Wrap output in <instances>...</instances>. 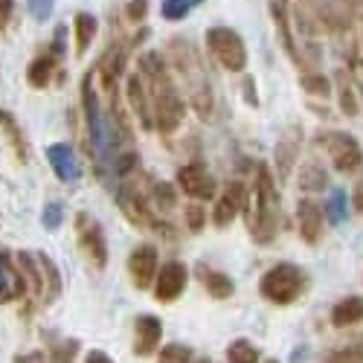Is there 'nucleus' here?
Returning a JSON list of instances; mask_svg holds the SVG:
<instances>
[{
	"instance_id": "0eeeda50",
	"label": "nucleus",
	"mask_w": 363,
	"mask_h": 363,
	"mask_svg": "<svg viewBox=\"0 0 363 363\" xmlns=\"http://www.w3.org/2000/svg\"><path fill=\"white\" fill-rule=\"evenodd\" d=\"M76 233H79V247L82 253L94 262V267H105L108 264V241H105V233L99 227V221L87 213H79L76 216Z\"/></svg>"
},
{
	"instance_id": "f03ea898",
	"label": "nucleus",
	"mask_w": 363,
	"mask_h": 363,
	"mask_svg": "<svg viewBox=\"0 0 363 363\" xmlns=\"http://www.w3.org/2000/svg\"><path fill=\"white\" fill-rule=\"evenodd\" d=\"M140 79L145 82L148 99H151V116H155V128L160 134L177 131V125L184 123V99H180L177 87L172 84L169 67L157 52H143L140 55Z\"/></svg>"
},
{
	"instance_id": "423d86ee",
	"label": "nucleus",
	"mask_w": 363,
	"mask_h": 363,
	"mask_svg": "<svg viewBox=\"0 0 363 363\" xmlns=\"http://www.w3.org/2000/svg\"><path fill=\"white\" fill-rule=\"evenodd\" d=\"M323 145H325V155L331 157V166L337 172L349 174V172H357L363 166V148L352 134H343V131L325 134Z\"/></svg>"
},
{
	"instance_id": "79ce46f5",
	"label": "nucleus",
	"mask_w": 363,
	"mask_h": 363,
	"mask_svg": "<svg viewBox=\"0 0 363 363\" xmlns=\"http://www.w3.org/2000/svg\"><path fill=\"white\" fill-rule=\"evenodd\" d=\"M84 363H113V360H111L105 352L94 349V352H87V354H84Z\"/></svg>"
},
{
	"instance_id": "37998d69",
	"label": "nucleus",
	"mask_w": 363,
	"mask_h": 363,
	"mask_svg": "<svg viewBox=\"0 0 363 363\" xmlns=\"http://www.w3.org/2000/svg\"><path fill=\"white\" fill-rule=\"evenodd\" d=\"M15 363H47V357H44V352H29V354L15 357Z\"/></svg>"
},
{
	"instance_id": "ddd939ff",
	"label": "nucleus",
	"mask_w": 363,
	"mask_h": 363,
	"mask_svg": "<svg viewBox=\"0 0 363 363\" xmlns=\"http://www.w3.org/2000/svg\"><path fill=\"white\" fill-rule=\"evenodd\" d=\"M160 340H163V323L151 314H140L134 320V352L140 357H148V354H155Z\"/></svg>"
},
{
	"instance_id": "c85d7f7f",
	"label": "nucleus",
	"mask_w": 363,
	"mask_h": 363,
	"mask_svg": "<svg viewBox=\"0 0 363 363\" xmlns=\"http://www.w3.org/2000/svg\"><path fill=\"white\" fill-rule=\"evenodd\" d=\"M299 186L306 192H314V189H323L325 186V172L317 166V163H308L302 169V177H299Z\"/></svg>"
},
{
	"instance_id": "4c0bfd02",
	"label": "nucleus",
	"mask_w": 363,
	"mask_h": 363,
	"mask_svg": "<svg viewBox=\"0 0 363 363\" xmlns=\"http://www.w3.org/2000/svg\"><path fill=\"white\" fill-rule=\"evenodd\" d=\"M125 15H128L131 23H140L148 15V0H131V4L125 6Z\"/></svg>"
},
{
	"instance_id": "c9c22d12",
	"label": "nucleus",
	"mask_w": 363,
	"mask_h": 363,
	"mask_svg": "<svg viewBox=\"0 0 363 363\" xmlns=\"http://www.w3.org/2000/svg\"><path fill=\"white\" fill-rule=\"evenodd\" d=\"M340 108L346 116H357V99H354V90L349 82H340Z\"/></svg>"
},
{
	"instance_id": "39448f33",
	"label": "nucleus",
	"mask_w": 363,
	"mask_h": 363,
	"mask_svg": "<svg viewBox=\"0 0 363 363\" xmlns=\"http://www.w3.org/2000/svg\"><path fill=\"white\" fill-rule=\"evenodd\" d=\"M206 50L230 73H241L247 67V44L230 26H209L206 29Z\"/></svg>"
},
{
	"instance_id": "7ed1b4c3",
	"label": "nucleus",
	"mask_w": 363,
	"mask_h": 363,
	"mask_svg": "<svg viewBox=\"0 0 363 363\" xmlns=\"http://www.w3.org/2000/svg\"><path fill=\"white\" fill-rule=\"evenodd\" d=\"M245 206H247V227H250V235L259 241V245H267L274 241L277 230H279V195H277V186L270 180V172L267 166H259L256 172V186L250 192V201L245 198Z\"/></svg>"
},
{
	"instance_id": "c756f323",
	"label": "nucleus",
	"mask_w": 363,
	"mask_h": 363,
	"mask_svg": "<svg viewBox=\"0 0 363 363\" xmlns=\"http://www.w3.org/2000/svg\"><path fill=\"white\" fill-rule=\"evenodd\" d=\"M189 12H192L189 0H163V4H160V15L166 21H184Z\"/></svg>"
},
{
	"instance_id": "4be33fe9",
	"label": "nucleus",
	"mask_w": 363,
	"mask_h": 363,
	"mask_svg": "<svg viewBox=\"0 0 363 363\" xmlns=\"http://www.w3.org/2000/svg\"><path fill=\"white\" fill-rule=\"evenodd\" d=\"M0 128H4V134L9 137V143H12V148H15L18 160L26 163V160H29V145H26L23 131H21V125L15 123V116H12L9 111H0Z\"/></svg>"
},
{
	"instance_id": "e433bc0d",
	"label": "nucleus",
	"mask_w": 363,
	"mask_h": 363,
	"mask_svg": "<svg viewBox=\"0 0 363 363\" xmlns=\"http://www.w3.org/2000/svg\"><path fill=\"white\" fill-rule=\"evenodd\" d=\"M291 155L296 157V145L291 148V143H282V145H279V151H277V166H279V172H282V174H288V172H291Z\"/></svg>"
},
{
	"instance_id": "9b49d317",
	"label": "nucleus",
	"mask_w": 363,
	"mask_h": 363,
	"mask_svg": "<svg viewBox=\"0 0 363 363\" xmlns=\"http://www.w3.org/2000/svg\"><path fill=\"white\" fill-rule=\"evenodd\" d=\"M296 224H299V235L306 245H317L325 233V213L317 206V201L302 198L296 203Z\"/></svg>"
},
{
	"instance_id": "b1692460",
	"label": "nucleus",
	"mask_w": 363,
	"mask_h": 363,
	"mask_svg": "<svg viewBox=\"0 0 363 363\" xmlns=\"http://www.w3.org/2000/svg\"><path fill=\"white\" fill-rule=\"evenodd\" d=\"M325 218H328L331 224H346V218H349V198H346L343 189H331V192H328Z\"/></svg>"
},
{
	"instance_id": "a18cd8bd",
	"label": "nucleus",
	"mask_w": 363,
	"mask_h": 363,
	"mask_svg": "<svg viewBox=\"0 0 363 363\" xmlns=\"http://www.w3.org/2000/svg\"><path fill=\"white\" fill-rule=\"evenodd\" d=\"M189 4H192V6H201V4H203V0H189Z\"/></svg>"
},
{
	"instance_id": "ea45409f",
	"label": "nucleus",
	"mask_w": 363,
	"mask_h": 363,
	"mask_svg": "<svg viewBox=\"0 0 363 363\" xmlns=\"http://www.w3.org/2000/svg\"><path fill=\"white\" fill-rule=\"evenodd\" d=\"M50 52H52L55 58H62V55H65V26H58V29H55V41H52Z\"/></svg>"
},
{
	"instance_id": "1a4fd4ad",
	"label": "nucleus",
	"mask_w": 363,
	"mask_h": 363,
	"mask_svg": "<svg viewBox=\"0 0 363 363\" xmlns=\"http://www.w3.org/2000/svg\"><path fill=\"white\" fill-rule=\"evenodd\" d=\"M189 285V270L184 262H166L157 270V279H155V296L160 302H174L180 299V294L186 291Z\"/></svg>"
},
{
	"instance_id": "aec40b11",
	"label": "nucleus",
	"mask_w": 363,
	"mask_h": 363,
	"mask_svg": "<svg viewBox=\"0 0 363 363\" xmlns=\"http://www.w3.org/2000/svg\"><path fill=\"white\" fill-rule=\"evenodd\" d=\"M96 29H99V21L90 15V12H79L73 18V33H76V55H84L90 50L96 38Z\"/></svg>"
},
{
	"instance_id": "a211bd4d",
	"label": "nucleus",
	"mask_w": 363,
	"mask_h": 363,
	"mask_svg": "<svg viewBox=\"0 0 363 363\" xmlns=\"http://www.w3.org/2000/svg\"><path fill=\"white\" fill-rule=\"evenodd\" d=\"M363 320V296H346L331 308V325L335 328H349Z\"/></svg>"
},
{
	"instance_id": "5701e85b",
	"label": "nucleus",
	"mask_w": 363,
	"mask_h": 363,
	"mask_svg": "<svg viewBox=\"0 0 363 363\" xmlns=\"http://www.w3.org/2000/svg\"><path fill=\"white\" fill-rule=\"evenodd\" d=\"M21 274L26 279V288H33V294H41L44 291V274L38 270V256H29V253H18L15 256Z\"/></svg>"
},
{
	"instance_id": "c03bdc74",
	"label": "nucleus",
	"mask_w": 363,
	"mask_h": 363,
	"mask_svg": "<svg viewBox=\"0 0 363 363\" xmlns=\"http://www.w3.org/2000/svg\"><path fill=\"white\" fill-rule=\"evenodd\" d=\"M247 96H250V105H259V99H256V82H253L250 76L245 79V99H247Z\"/></svg>"
},
{
	"instance_id": "49530a36",
	"label": "nucleus",
	"mask_w": 363,
	"mask_h": 363,
	"mask_svg": "<svg viewBox=\"0 0 363 363\" xmlns=\"http://www.w3.org/2000/svg\"><path fill=\"white\" fill-rule=\"evenodd\" d=\"M192 363H209V360H192Z\"/></svg>"
},
{
	"instance_id": "bb28decb",
	"label": "nucleus",
	"mask_w": 363,
	"mask_h": 363,
	"mask_svg": "<svg viewBox=\"0 0 363 363\" xmlns=\"http://www.w3.org/2000/svg\"><path fill=\"white\" fill-rule=\"evenodd\" d=\"M38 264L44 267L41 274L47 277V302H52L58 294H62V277H58V267L47 256H38Z\"/></svg>"
},
{
	"instance_id": "dca6fc26",
	"label": "nucleus",
	"mask_w": 363,
	"mask_h": 363,
	"mask_svg": "<svg viewBox=\"0 0 363 363\" xmlns=\"http://www.w3.org/2000/svg\"><path fill=\"white\" fill-rule=\"evenodd\" d=\"M26 294V279L9 253H0V302H15Z\"/></svg>"
},
{
	"instance_id": "72a5a7b5",
	"label": "nucleus",
	"mask_w": 363,
	"mask_h": 363,
	"mask_svg": "<svg viewBox=\"0 0 363 363\" xmlns=\"http://www.w3.org/2000/svg\"><path fill=\"white\" fill-rule=\"evenodd\" d=\"M186 227H189V233H201L206 227V213H203L201 203H189L186 206Z\"/></svg>"
},
{
	"instance_id": "a19ab883",
	"label": "nucleus",
	"mask_w": 363,
	"mask_h": 363,
	"mask_svg": "<svg viewBox=\"0 0 363 363\" xmlns=\"http://www.w3.org/2000/svg\"><path fill=\"white\" fill-rule=\"evenodd\" d=\"M352 203L357 213H363V174L357 177V184H354V195H352Z\"/></svg>"
},
{
	"instance_id": "7c9ffc66",
	"label": "nucleus",
	"mask_w": 363,
	"mask_h": 363,
	"mask_svg": "<svg viewBox=\"0 0 363 363\" xmlns=\"http://www.w3.org/2000/svg\"><path fill=\"white\" fill-rule=\"evenodd\" d=\"M325 363H363V343H352V346L331 352Z\"/></svg>"
},
{
	"instance_id": "412c9836",
	"label": "nucleus",
	"mask_w": 363,
	"mask_h": 363,
	"mask_svg": "<svg viewBox=\"0 0 363 363\" xmlns=\"http://www.w3.org/2000/svg\"><path fill=\"white\" fill-rule=\"evenodd\" d=\"M55 65H58V58H55L52 52L33 58V62H29V67H26V82L33 84V87H38V90H41V87H47V84L52 82Z\"/></svg>"
},
{
	"instance_id": "58836bf2",
	"label": "nucleus",
	"mask_w": 363,
	"mask_h": 363,
	"mask_svg": "<svg viewBox=\"0 0 363 363\" xmlns=\"http://www.w3.org/2000/svg\"><path fill=\"white\" fill-rule=\"evenodd\" d=\"M15 12V0H0V29H6Z\"/></svg>"
},
{
	"instance_id": "6ab92c4d",
	"label": "nucleus",
	"mask_w": 363,
	"mask_h": 363,
	"mask_svg": "<svg viewBox=\"0 0 363 363\" xmlns=\"http://www.w3.org/2000/svg\"><path fill=\"white\" fill-rule=\"evenodd\" d=\"M198 277L203 279V288L213 299H230L235 294V282L221 274V270H213V267H198Z\"/></svg>"
},
{
	"instance_id": "f3484780",
	"label": "nucleus",
	"mask_w": 363,
	"mask_h": 363,
	"mask_svg": "<svg viewBox=\"0 0 363 363\" xmlns=\"http://www.w3.org/2000/svg\"><path fill=\"white\" fill-rule=\"evenodd\" d=\"M47 160H50L55 177L65 180V184H73V180L79 177V157L67 143H52L47 148Z\"/></svg>"
},
{
	"instance_id": "a878e982",
	"label": "nucleus",
	"mask_w": 363,
	"mask_h": 363,
	"mask_svg": "<svg viewBox=\"0 0 363 363\" xmlns=\"http://www.w3.org/2000/svg\"><path fill=\"white\" fill-rule=\"evenodd\" d=\"M227 363H262L259 360V349L247 340H233L227 346Z\"/></svg>"
},
{
	"instance_id": "2f4dec72",
	"label": "nucleus",
	"mask_w": 363,
	"mask_h": 363,
	"mask_svg": "<svg viewBox=\"0 0 363 363\" xmlns=\"http://www.w3.org/2000/svg\"><path fill=\"white\" fill-rule=\"evenodd\" d=\"M302 87H306L308 94H317L320 99H325V96L331 94L328 79H325V76H320V73H306V76H302Z\"/></svg>"
},
{
	"instance_id": "473e14b6",
	"label": "nucleus",
	"mask_w": 363,
	"mask_h": 363,
	"mask_svg": "<svg viewBox=\"0 0 363 363\" xmlns=\"http://www.w3.org/2000/svg\"><path fill=\"white\" fill-rule=\"evenodd\" d=\"M62 221H65V206L58 203V201L47 203L44 213H41V224H44L47 230H58V227H62Z\"/></svg>"
},
{
	"instance_id": "f257e3e1",
	"label": "nucleus",
	"mask_w": 363,
	"mask_h": 363,
	"mask_svg": "<svg viewBox=\"0 0 363 363\" xmlns=\"http://www.w3.org/2000/svg\"><path fill=\"white\" fill-rule=\"evenodd\" d=\"M82 111H84V125L90 137V148H94V166L96 174L105 184L116 186V160H119V128L113 123V116L102 108V99L96 94L94 73H87L82 79Z\"/></svg>"
},
{
	"instance_id": "f8f14e48",
	"label": "nucleus",
	"mask_w": 363,
	"mask_h": 363,
	"mask_svg": "<svg viewBox=\"0 0 363 363\" xmlns=\"http://www.w3.org/2000/svg\"><path fill=\"white\" fill-rule=\"evenodd\" d=\"M245 198H247V192H245V186H241L238 180L227 184L224 192H221V198L216 201V209H213V221H216V227H227V224H233L235 216L241 213V209H245Z\"/></svg>"
},
{
	"instance_id": "9d476101",
	"label": "nucleus",
	"mask_w": 363,
	"mask_h": 363,
	"mask_svg": "<svg viewBox=\"0 0 363 363\" xmlns=\"http://www.w3.org/2000/svg\"><path fill=\"white\" fill-rule=\"evenodd\" d=\"M177 186L195 201H213L216 198V177L198 163L177 169Z\"/></svg>"
},
{
	"instance_id": "393cba45",
	"label": "nucleus",
	"mask_w": 363,
	"mask_h": 363,
	"mask_svg": "<svg viewBox=\"0 0 363 363\" xmlns=\"http://www.w3.org/2000/svg\"><path fill=\"white\" fill-rule=\"evenodd\" d=\"M151 209H157V213H169V209H174L177 203V192L172 184H166V180H157V184H151Z\"/></svg>"
},
{
	"instance_id": "cd10ccee",
	"label": "nucleus",
	"mask_w": 363,
	"mask_h": 363,
	"mask_svg": "<svg viewBox=\"0 0 363 363\" xmlns=\"http://www.w3.org/2000/svg\"><path fill=\"white\" fill-rule=\"evenodd\" d=\"M157 363H192V349L184 343H169L160 349Z\"/></svg>"
},
{
	"instance_id": "de8ad7c7",
	"label": "nucleus",
	"mask_w": 363,
	"mask_h": 363,
	"mask_svg": "<svg viewBox=\"0 0 363 363\" xmlns=\"http://www.w3.org/2000/svg\"><path fill=\"white\" fill-rule=\"evenodd\" d=\"M267 363H277V360H267Z\"/></svg>"
},
{
	"instance_id": "20e7f679",
	"label": "nucleus",
	"mask_w": 363,
	"mask_h": 363,
	"mask_svg": "<svg viewBox=\"0 0 363 363\" xmlns=\"http://www.w3.org/2000/svg\"><path fill=\"white\" fill-rule=\"evenodd\" d=\"M306 291H308L306 270L291 262L274 264L270 270H264L259 279V294L267 302H274V306H291V302H296Z\"/></svg>"
},
{
	"instance_id": "4468645a",
	"label": "nucleus",
	"mask_w": 363,
	"mask_h": 363,
	"mask_svg": "<svg viewBox=\"0 0 363 363\" xmlns=\"http://www.w3.org/2000/svg\"><path fill=\"white\" fill-rule=\"evenodd\" d=\"M116 198H119V209L125 213V218L134 221L137 227H155V224H157L155 218H151V203H148L134 186L116 189Z\"/></svg>"
},
{
	"instance_id": "f704fd0d",
	"label": "nucleus",
	"mask_w": 363,
	"mask_h": 363,
	"mask_svg": "<svg viewBox=\"0 0 363 363\" xmlns=\"http://www.w3.org/2000/svg\"><path fill=\"white\" fill-rule=\"evenodd\" d=\"M26 6H29V15L44 23V21H50V15L55 9V0H26Z\"/></svg>"
},
{
	"instance_id": "6e6552de",
	"label": "nucleus",
	"mask_w": 363,
	"mask_h": 363,
	"mask_svg": "<svg viewBox=\"0 0 363 363\" xmlns=\"http://www.w3.org/2000/svg\"><path fill=\"white\" fill-rule=\"evenodd\" d=\"M157 270H160V256H157V247L155 245H140L131 250L128 256V277L134 282V288L145 291L155 285L157 279Z\"/></svg>"
},
{
	"instance_id": "2eb2a0df",
	"label": "nucleus",
	"mask_w": 363,
	"mask_h": 363,
	"mask_svg": "<svg viewBox=\"0 0 363 363\" xmlns=\"http://www.w3.org/2000/svg\"><path fill=\"white\" fill-rule=\"evenodd\" d=\"M125 94H128V105L134 111V116L140 119V125L145 131H155V116H151V99H148V90L145 82L140 79V73H131L125 82Z\"/></svg>"
}]
</instances>
